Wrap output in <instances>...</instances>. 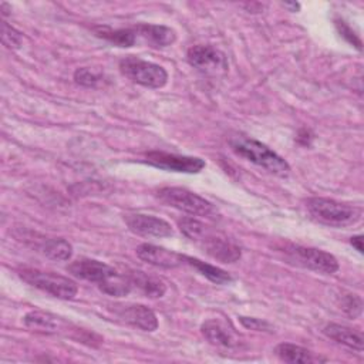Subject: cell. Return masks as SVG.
I'll return each instance as SVG.
<instances>
[{
	"mask_svg": "<svg viewBox=\"0 0 364 364\" xmlns=\"http://www.w3.org/2000/svg\"><path fill=\"white\" fill-rule=\"evenodd\" d=\"M229 144L237 155L246 158L257 166H262L273 175L283 178L290 173L289 162L260 141L247 136H235L229 141Z\"/></svg>",
	"mask_w": 364,
	"mask_h": 364,
	"instance_id": "obj_1",
	"label": "cell"
},
{
	"mask_svg": "<svg viewBox=\"0 0 364 364\" xmlns=\"http://www.w3.org/2000/svg\"><path fill=\"white\" fill-rule=\"evenodd\" d=\"M309 213L320 223L344 228L361 219V209L327 198H310L306 200Z\"/></svg>",
	"mask_w": 364,
	"mask_h": 364,
	"instance_id": "obj_2",
	"label": "cell"
},
{
	"mask_svg": "<svg viewBox=\"0 0 364 364\" xmlns=\"http://www.w3.org/2000/svg\"><path fill=\"white\" fill-rule=\"evenodd\" d=\"M18 276L21 280H24L30 286L38 290H43L57 299L71 300L75 297L78 291L75 282L57 273L44 272V270L31 269V267H23L18 270Z\"/></svg>",
	"mask_w": 364,
	"mask_h": 364,
	"instance_id": "obj_3",
	"label": "cell"
},
{
	"mask_svg": "<svg viewBox=\"0 0 364 364\" xmlns=\"http://www.w3.org/2000/svg\"><path fill=\"white\" fill-rule=\"evenodd\" d=\"M119 71L132 82L148 88H162L168 82V73L162 65L134 55L119 61Z\"/></svg>",
	"mask_w": 364,
	"mask_h": 364,
	"instance_id": "obj_4",
	"label": "cell"
},
{
	"mask_svg": "<svg viewBox=\"0 0 364 364\" xmlns=\"http://www.w3.org/2000/svg\"><path fill=\"white\" fill-rule=\"evenodd\" d=\"M158 198L168 206H172L192 216L195 215V216L212 218L218 213L216 208L209 200L185 188H175V186L161 188L158 191Z\"/></svg>",
	"mask_w": 364,
	"mask_h": 364,
	"instance_id": "obj_5",
	"label": "cell"
},
{
	"mask_svg": "<svg viewBox=\"0 0 364 364\" xmlns=\"http://www.w3.org/2000/svg\"><path fill=\"white\" fill-rule=\"evenodd\" d=\"M287 256L294 263L314 270L323 274H331L338 270L337 259L324 250L316 247H306V246H290L286 249Z\"/></svg>",
	"mask_w": 364,
	"mask_h": 364,
	"instance_id": "obj_6",
	"label": "cell"
},
{
	"mask_svg": "<svg viewBox=\"0 0 364 364\" xmlns=\"http://www.w3.org/2000/svg\"><path fill=\"white\" fill-rule=\"evenodd\" d=\"M142 162L152 165L159 169L172 171V172H183V173H198L205 168V161L198 156H186L176 155L164 151H151L146 152Z\"/></svg>",
	"mask_w": 364,
	"mask_h": 364,
	"instance_id": "obj_7",
	"label": "cell"
},
{
	"mask_svg": "<svg viewBox=\"0 0 364 364\" xmlns=\"http://www.w3.org/2000/svg\"><path fill=\"white\" fill-rule=\"evenodd\" d=\"M195 243H198L210 257L223 263H235L242 256L239 246H236L225 236L215 233L208 226L203 228Z\"/></svg>",
	"mask_w": 364,
	"mask_h": 364,
	"instance_id": "obj_8",
	"label": "cell"
},
{
	"mask_svg": "<svg viewBox=\"0 0 364 364\" xmlns=\"http://www.w3.org/2000/svg\"><path fill=\"white\" fill-rule=\"evenodd\" d=\"M128 229L139 236L145 237H168L173 235L172 226L156 216L144 215V213H132L124 218Z\"/></svg>",
	"mask_w": 364,
	"mask_h": 364,
	"instance_id": "obj_9",
	"label": "cell"
},
{
	"mask_svg": "<svg viewBox=\"0 0 364 364\" xmlns=\"http://www.w3.org/2000/svg\"><path fill=\"white\" fill-rule=\"evenodd\" d=\"M186 58L192 67L206 73L228 68L226 55L212 46H193L188 50Z\"/></svg>",
	"mask_w": 364,
	"mask_h": 364,
	"instance_id": "obj_10",
	"label": "cell"
},
{
	"mask_svg": "<svg viewBox=\"0 0 364 364\" xmlns=\"http://www.w3.org/2000/svg\"><path fill=\"white\" fill-rule=\"evenodd\" d=\"M24 324L38 333H44V334H67L70 331L74 333H80L77 328H74L70 323H67L65 320H63L58 316H54L51 313H46V311H40V310H34V311H28L24 318H23Z\"/></svg>",
	"mask_w": 364,
	"mask_h": 364,
	"instance_id": "obj_11",
	"label": "cell"
},
{
	"mask_svg": "<svg viewBox=\"0 0 364 364\" xmlns=\"http://www.w3.org/2000/svg\"><path fill=\"white\" fill-rule=\"evenodd\" d=\"M68 272L78 279L95 283L98 287L117 273L109 264L94 259H78L68 266Z\"/></svg>",
	"mask_w": 364,
	"mask_h": 364,
	"instance_id": "obj_12",
	"label": "cell"
},
{
	"mask_svg": "<svg viewBox=\"0 0 364 364\" xmlns=\"http://www.w3.org/2000/svg\"><path fill=\"white\" fill-rule=\"evenodd\" d=\"M114 313L124 323L144 331H155L158 328L156 314L144 304L114 306Z\"/></svg>",
	"mask_w": 364,
	"mask_h": 364,
	"instance_id": "obj_13",
	"label": "cell"
},
{
	"mask_svg": "<svg viewBox=\"0 0 364 364\" xmlns=\"http://www.w3.org/2000/svg\"><path fill=\"white\" fill-rule=\"evenodd\" d=\"M136 256L149 264L165 267V269H173L181 264H185L183 255H179L176 252H172L169 249L151 245V243L139 245L136 247Z\"/></svg>",
	"mask_w": 364,
	"mask_h": 364,
	"instance_id": "obj_14",
	"label": "cell"
},
{
	"mask_svg": "<svg viewBox=\"0 0 364 364\" xmlns=\"http://www.w3.org/2000/svg\"><path fill=\"white\" fill-rule=\"evenodd\" d=\"M323 333L334 340L336 343L350 348V350H355L358 353L363 351L364 348V338L363 334L360 331H355L347 326H341V324H336V323H330L323 328Z\"/></svg>",
	"mask_w": 364,
	"mask_h": 364,
	"instance_id": "obj_15",
	"label": "cell"
},
{
	"mask_svg": "<svg viewBox=\"0 0 364 364\" xmlns=\"http://www.w3.org/2000/svg\"><path fill=\"white\" fill-rule=\"evenodd\" d=\"M200 331H202L203 337L215 346L235 347L239 341L230 328H228L223 323H220L219 320H215V318L203 321L200 326Z\"/></svg>",
	"mask_w": 364,
	"mask_h": 364,
	"instance_id": "obj_16",
	"label": "cell"
},
{
	"mask_svg": "<svg viewBox=\"0 0 364 364\" xmlns=\"http://www.w3.org/2000/svg\"><path fill=\"white\" fill-rule=\"evenodd\" d=\"M134 28L136 36H141L154 47H166L173 44L176 40L175 30L162 24H138Z\"/></svg>",
	"mask_w": 364,
	"mask_h": 364,
	"instance_id": "obj_17",
	"label": "cell"
},
{
	"mask_svg": "<svg viewBox=\"0 0 364 364\" xmlns=\"http://www.w3.org/2000/svg\"><path fill=\"white\" fill-rule=\"evenodd\" d=\"M128 276L132 282V286L135 284L136 287H139L141 291L146 297L158 299V297H162L166 291L165 283L161 279L155 277V276H149V274H146L144 272H139V270L131 272Z\"/></svg>",
	"mask_w": 364,
	"mask_h": 364,
	"instance_id": "obj_18",
	"label": "cell"
},
{
	"mask_svg": "<svg viewBox=\"0 0 364 364\" xmlns=\"http://www.w3.org/2000/svg\"><path fill=\"white\" fill-rule=\"evenodd\" d=\"M183 262H185V264H189L193 269H196L202 276H205L209 282H212L215 284H228V283H230L233 280L232 276L226 270H223V269H220L218 266L209 264L206 262H202V260H199L196 257L183 255Z\"/></svg>",
	"mask_w": 364,
	"mask_h": 364,
	"instance_id": "obj_19",
	"label": "cell"
},
{
	"mask_svg": "<svg viewBox=\"0 0 364 364\" xmlns=\"http://www.w3.org/2000/svg\"><path fill=\"white\" fill-rule=\"evenodd\" d=\"M274 354L284 363H314L320 358L314 357L307 348L293 344V343H280L274 348Z\"/></svg>",
	"mask_w": 364,
	"mask_h": 364,
	"instance_id": "obj_20",
	"label": "cell"
},
{
	"mask_svg": "<svg viewBox=\"0 0 364 364\" xmlns=\"http://www.w3.org/2000/svg\"><path fill=\"white\" fill-rule=\"evenodd\" d=\"M98 37L105 38L107 41L118 46V47H131L135 44L136 31L135 28H117L112 30L109 27H98L95 28Z\"/></svg>",
	"mask_w": 364,
	"mask_h": 364,
	"instance_id": "obj_21",
	"label": "cell"
},
{
	"mask_svg": "<svg viewBox=\"0 0 364 364\" xmlns=\"http://www.w3.org/2000/svg\"><path fill=\"white\" fill-rule=\"evenodd\" d=\"M38 249L53 260H68L73 255V246L65 239H46Z\"/></svg>",
	"mask_w": 364,
	"mask_h": 364,
	"instance_id": "obj_22",
	"label": "cell"
},
{
	"mask_svg": "<svg viewBox=\"0 0 364 364\" xmlns=\"http://www.w3.org/2000/svg\"><path fill=\"white\" fill-rule=\"evenodd\" d=\"M1 41L7 48L17 50L23 44V34L10 26L7 21H1Z\"/></svg>",
	"mask_w": 364,
	"mask_h": 364,
	"instance_id": "obj_23",
	"label": "cell"
},
{
	"mask_svg": "<svg viewBox=\"0 0 364 364\" xmlns=\"http://www.w3.org/2000/svg\"><path fill=\"white\" fill-rule=\"evenodd\" d=\"M74 80L77 84L91 88V87L98 85V82L101 81V75L97 74L95 71H92L91 68L82 67V68H77L74 71Z\"/></svg>",
	"mask_w": 364,
	"mask_h": 364,
	"instance_id": "obj_24",
	"label": "cell"
},
{
	"mask_svg": "<svg viewBox=\"0 0 364 364\" xmlns=\"http://www.w3.org/2000/svg\"><path fill=\"white\" fill-rule=\"evenodd\" d=\"M341 309L344 310L346 314H348L350 317L355 318L357 316L361 314L363 310V301L361 297L357 294H347L343 297L341 300Z\"/></svg>",
	"mask_w": 364,
	"mask_h": 364,
	"instance_id": "obj_25",
	"label": "cell"
},
{
	"mask_svg": "<svg viewBox=\"0 0 364 364\" xmlns=\"http://www.w3.org/2000/svg\"><path fill=\"white\" fill-rule=\"evenodd\" d=\"M336 27H337L338 33L341 34V37H344L350 44H353V46H355L358 50H361V40H360V37L351 30V27H350L348 24H346V21L337 18V20H336Z\"/></svg>",
	"mask_w": 364,
	"mask_h": 364,
	"instance_id": "obj_26",
	"label": "cell"
},
{
	"mask_svg": "<svg viewBox=\"0 0 364 364\" xmlns=\"http://www.w3.org/2000/svg\"><path fill=\"white\" fill-rule=\"evenodd\" d=\"M239 321L242 323L243 327L250 328V330H256V331H270V330H272V326H270L267 321L260 320V318L240 316V317H239Z\"/></svg>",
	"mask_w": 364,
	"mask_h": 364,
	"instance_id": "obj_27",
	"label": "cell"
},
{
	"mask_svg": "<svg viewBox=\"0 0 364 364\" xmlns=\"http://www.w3.org/2000/svg\"><path fill=\"white\" fill-rule=\"evenodd\" d=\"M350 243L353 247H355V250L358 253H363V236L361 235H357V236H353L350 239Z\"/></svg>",
	"mask_w": 364,
	"mask_h": 364,
	"instance_id": "obj_28",
	"label": "cell"
},
{
	"mask_svg": "<svg viewBox=\"0 0 364 364\" xmlns=\"http://www.w3.org/2000/svg\"><path fill=\"white\" fill-rule=\"evenodd\" d=\"M284 7H287L290 11H299L300 10V4L296 3V1H286L283 3Z\"/></svg>",
	"mask_w": 364,
	"mask_h": 364,
	"instance_id": "obj_29",
	"label": "cell"
}]
</instances>
